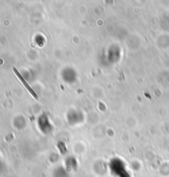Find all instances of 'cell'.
Masks as SVG:
<instances>
[{"mask_svg": "<svg viewBox=\"0 0 169 177\" xmlns=\"http://www.w3.org/2000/svg\"><path fill=\"white\" fill-rule=\"evenodd\" d=\"M12 70H13V73H14V74H15V76H17V78H18V79H19V80H20V82H21V83L23 84V86H24V87H25V88H26V90H27V91L29 92V93H30V94H31V96H32L34 99H37V98H38V97H37V94H36V93H35V91H34V90H33V89L31 88V87H30V85H29V84H28L27 83H26V80H25V79H24L22 78V76H21V74H20V73H19V72L18 71V70H17V69H16V68H15V67H14V66H13V67H12Z\"/></svg>", "mask_w": 169, "mask_h": 177, "instance_id": "6da1fadb", "label": "cell"}]
</instances>
